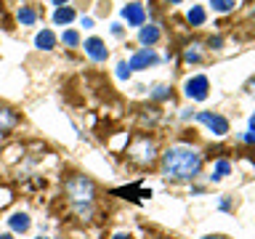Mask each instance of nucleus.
Masks as SVG:
<instances>
[{
	"mask_svg": "<svg viewBox=\"0 0 255 239\" xmlns=\"http://www.w3.org/2000/svg\"><path fill=\"white\" fill-rule=\"evenodd\" d=\"M16 125H19V115L11 107H0V135L11 133Z\"/></svg>",
	"mask_w": 255,
	"mask_h": 239,
	"instance_id": "9",
	"label": "nucleus"
},
{
	"mask_svg": "<svg viewBox=\"0 0 255 239\" xmlns=\"http://www.w3.org/2000/svg\"><path fill=\"white\" fill-rule=\"evenodd\" d=\"M207 91H210V83H207V77H202V75L189 77L186 85H183V93H186L191 101H205L207 99Z\"/></svg>",
	"mask_w": 255,
	"mask_h": 239,
	"instance_id": "5",
	"label": "nucleus"
},
{
	"mask_svg": "<svg viewBox=\"0 0 255 239\" xmlns=\"http://www.w3.org/2000/svg\"><path fill=\"white\" fill-rule=\"evenodd\" d=\"M11 202V189H0V207Z\"/></svg>",
	"mask_w": 255,
	"mask_h": 239,
	"instance_id": "22",
	"label": "nucleus"
},
{
	"mask_svg": "<svg viewBox=\"0 0 255 239\" xmlns=\"http://www.w3.org/2000/svg\"><path fill=\"white\" fill-rule=\"evenodd\" d=\"M67 3H69V0H53V5H59V8H61V5H67Z\"/></svg>",
	"mask_w": 255,
	"mask_h": 239,
	"instance_id": "28",
	"label": "nucleus"
},
{
	"mask_svg": "<svg viewBox=\"0 0 255 239\" xmlns=\"http://www.w3.org/2000/svg\"><path fill=\"white\" fill-rule=\"evenodd\" d=\"M115 239H130V237L128 234H115Z\"/></svg>",
	"mask_w": 255,
	"mask_h": 239,
	"instance_id": "30",
	"label": "nucleus"
},
{
	"mask_svg": "<svg viewBox=\"0 0 255 239\" xmlns=\"http://www.w3.org/2000/svg\"><path fill=\"white\" fill-rule=\"evenodd\" d=\"M189 24H191V27H199V24H205V8L191 5V11H189Z\"/></svg>",
	"mask_w": 255,
	"mask_h": 239,
	"instance_id": "16",
	"label": "nucleus"
},
{
	"mask_svg": "<svg viewBox=\"0 0 255 239\" xmlns=\"http://www.w3.org/2000/svg\"><path fill=\"white\" fill-rule=\"evenodd\" d=\"M80 24H83L85 29H91V27H93V19H91V16H83V19H80Z\"/></svg>",
	"mask_w": 255,
	"mask_h": 239,
	"instance_id": "23",
	"label": "nucleus"
},
{
	"mask_svg": "<svg viewBox=\"0 0 255 239\" xmlns=\"http://www.w3.org/2000/svg\"><path fill=\"white\" fill-rule=\"evenodd\" d=\"M210 5H213V11H218V13H229L231 8H234V0H210Z\"/></svg>",
	"mask_w": 255,
	"mask_h": 239,
	"instance_id": "18",
	"label": "nucleus"
},
{
	"mask_svg": "<svg viewBox=\"0 0 255 239\" xmlns=\"http://www.w3.org/2000/svg\"><path fill=\"white\" fill-rule=\"evenodd\" d=\"M35 45L40 48V51H53V45H56V35L51 29H43V32H37V37H35Z\"/></svg>",
	"mask_w": 255,
	"mask_h": 239,
	"instance_id": "10",
	"label": "nucleus"
},
{
	"mask_svg": "<svg viewBox=\"0 0 255 239\" xmlns=\"http://www.w3.org/2000/svg\"><path fill=\"white\" fill-rule=\"evenodd\" d=\"M37 239H48V237H37Z\"/></svg>",
	"mask_w": 255,
	"mask_h": 239,
	"instance_id": "33",
	"label": "nucleus"
},
{
	"mask_svg": "<svg viewBox=\"0 0 255 239\" xmlns=\"http://www.w3.org/2000/svg\"><path fill=\"white\" fill-rule=\"evenodd\" d=\"M61 40H64V45H69V48H75V45L80 43V35H77V32H75V29H67V32H64V35H61Z\"/></svg>",
	"mask_w": 255,
	"mask_h": 239,
	"instance_id": "19",
	"label": "nucleus"
},
{
	"mask_svg": "<svg viewBox=\"0 0 255 239\" xmlns=\"http://www.w3.org/2000/svg\"><path fill=\"white\" fill-rule=\"evenodd\" d=\"M0 239H13L11 234H0Z\"/></svg>",
	"mask_w": 255,
	"mask_h": 239,
	"instance_id": "31",
	"label": "nucleus"
},
{
	"mask_svg": "<svg viewBox=\"0 0 255 239\" xmlns=\"http://www.w3.org/2000/svg\"><path fill=\"white\" fill-rule=\"evenodd\" d=\"M229 173H231V162H226V159H221V162L215 165V170H213V181H221V178H226Z\"/></svg>",
	"mask_w": 255,
	"mask_h": 239,
	"instance_id": "17",
	"label": "nucleus"
},
{
	"mask_svg": "<svg viewBox=\"0 0 255 239\" xmlns=\"http://www.w3.org/2000/svg\"><path fill=\"white\" fill-rule=\"evenodd\" d=\"M19 21H21V24H27V27H32V24L37 21V13L32 11L29 5H21V8H19Z\"/></svg>",
	"mask_w": 255,
	"mask_h": 239,
	"instance_id": "15",
	"label": "nucleus"
},
{
	"mask_svg": "<svg viewBox=\"0 0 255 239\" xmlns=\"http://www.w3.org/2000/svg\"><path fill=\"white\" fill-rule=\"evenodd\" d=\"M202 167V154L189 146H173L162 154V175L173 181H191Z\"/></svg>",
	"mask_w": 255,
	"mask_h": 239,
	"instance_id": "1",
	"label": "nucleus"
},
{
	"mask_svg": "<svg viewBox=\"0 0 255 239\" xmlns=\"http://www.w3.org/2000/svg\"><path fill=\"white\" fill-rule=\"evenodd\" d=\"M242 141H245V143H255V133H245Z\"/></svg>",
	"mask_w": 255,
	"mask_h": 239,
	"instance_id": "24",
	"label": "nucleus"
},
{
	"mask_svg": "<svg viewBox=\"0 0 255 239\" xmlns=\"http://www.w3.org/2000/svg\"><path fill=\"white\" fill-rule=\"evenodd\" d=\"M8 223H11V229H13V231H27L32 221H29V215H27V213H13L11 218H8Z\"/></svg>",
	"mask_w": 255,
	"mask_h": 239,
	"instance_id": "12",
	"label": "nucleus"
},
{
	"mask_svg": "<svg viewBox=\"0 0 255 239\" xmlns=\"http://www.w3.org/2000/svg\"><path fill=\"white\" fill-rule=\"evenodd\" d=\"M117 77H120V80H128V77H130V67H128L125 61L117 64Z\"/></svg>",
	"mask_w": 255,
	"mask_h": 239,
	"instance_id": "21",
	"label": "nucleus"
},
{
	"mask_svg": "<svg viewBox=\"0 0 255 239\" xmlns=\"http://www.w3.org/2000/svg\"><path fill=\"white\" fill-rule=\"evenodd\" d=\"M123 19L128 21V27H143V21H146V11H143L141 3H128L123 8Z\"/></svg>",
	"mask_w": 255,
	"mask_h": 239,
	"instance_id": "6",
	"label": "nucleus"
},
{
	"mask_svg": "<svg viewBox=\"0 0 255 239\" xmlns=\"http://www.w3.org/2000/svg\"><path fill=\"white\" fill-rule=\"evenodd\" d=\"M167 3H173V5H175V3H181V0H167Z\"/></svg>",
	"mask_w": 255,
	"mask_h": 239,
	"instance_id": "32",
	"label": "nucleus"
},
{
	"mask_svg": "<svg viewBox=\"0 0 255 239\" xmlns=\"http://www.w3.org/2000/svg\"><path fill=\"white\" fill-rule=\"evenodd\" d=\"M85 53L91 56L93 61H107V56H109L107 45H104V40H99V37L85 40Z\"/></svg>",
	"mask_w": 255,
	"mask_h": 239,
	"instance_id": "8",
	"label": "nucleus"
},
{
	"mask_svg": "<svg viewBox=\"0 0 255 239\" xmlns=\"http://www.w3.org/2000/svg\"><path fill=\"white\" fill-rule=\"evenodd\" d=\"M202 239H229V237H223V234H207V237H202Z\"/></svg>",
	"mask_w": 255,
	"mask_h": 239,
	"instance_id": "26",
	"label": "nucleus"
},
{
	"mask_svg": "<svg viewBox=\"0 0 255 239\" xmlns=\"http://www.w3.org/2000/svg\"><path fill=\"white\" fill-rule=\"evenodd\" d=\"M183 61H189V64L202 61V51H199V45H197V43H191L186 51H183Z\"/></svg>",
	"mask_w": 255,
	"mask_h": 239,
	"instance_id": "14",
	"label": "nucleus"
},
{
	"mask_svg": "<svg viewBox=\"0 0 255 239\" xmlns=\"http://www.w3.org/2000/svg\"><path fill=\"white\" fill-rule=\"evenodd\" d=\"M221 43H223L221 37H210V45H213V48H221Z\"/></svg>",
	"mask_w": 255,
	"mask_h": 239,
	"instance_id": "25",
	"label": "nucleus"
},
{
	"mask_svg": "<svg viewBox=\"0 0 255 239\" xmlns=\"http://www.w3.org/2000/svg\"><path fill=\"white\" fill-rule=\"evenodd\" d=\"M167 96H170V88H167V85H157L154 91H151V99H157V101L167 99Z\"/></svg>",
	"mask_w": 255,
	"mask_h": 239,
	"instance_id": "20",
	"label": "nucleus"
},
{
	"mask_svg": "<svg viewBox=\"0 0 255 239\" xmlns=\"http://www.w3.org/2000/svg\"><path fill=\"white\" fill-rule=\"evenodd\" d=\"M247 91H250V93H253V96H255V77H253V80H250V83H247Z\"/></svg>",
	"mask_w": 255,
	"mask_h": 239,
	"instance_id": "27",
	"label": "nucleus"
},
{
	"mask_svg": "<svg viewBox=\"0 0 255 239\" xmlns=\"http://www.w3.org/2000/svg\"><path fill=\"white\" fill-rule=\"evenodd\" d=\"M250 133H255V115L250 117Z\"/></svg>",
	"mask_w": 255,
	"mask_h": 239,
	"instance_id": "29",
	"label": "nucleus"
},
{
	"mask_svg": "<svg viewBox=\"0 0 255 239\" xmlns=\"http://www.w3.org/2000/svg\"><path fill=\"white\" fill-rule=\"evenodd\" d=\"M72 19H75V11L67 5H61V8H56V13H53V21L56 24H69Z\"/></svg>",
	"mask_w": 255,
	"mask_h": 239,
	"instance_id": "13",
	"label": "nucleus"
},
{
	"mask_svg": "<svg viewBox=\"0 0 255 239\" xmlns=\"http://www.w3.org/2000/svg\"><path fill=\"white\" fill-rule=\"evenodd\" d=\"M157 239H162V237H157Z\"/></svg>",
	"mask_w": 255,
	"mask_h": 239,
	"instance_id": "34",
	"label": "nucleus"
},
{
	"mask_svg": "<svg viewBox=\"0 0 255 239\" xmlns=\"http://www.w3.org/2000/svg\"><path fill=\"white\" fill-rule=\"evenodd\" d=\"M157 154H159L157 143H154V138H149V135H135L133 143L128 146V159L138 167H151L157 162Z\"/></svg>",
	"mask_w": 255,
	"mask_h": 239,
	"instance_id": "3",
	"label": "nucleus"
},
{
	"mask_svg": "<svg viewBox=\"0 0 255 239\" xmlns=\"http://www.w3.org/2000/svg\"><path fill=\"white\" fill-rule=\"evenodd\" d=\"M138 40L143 45H154L157 40H159V27H154V24H149V27H141V32H138Z\"/></svg>",
	"mask_w": 255,
	"mask_h": 239,
	"instance_id": "11",
	"label": "nucleus"
},
{
	"mask_svg": "<svg viewBox=\"0 0 255 239\" xmlns=\"http://www.w3.org/2000/svg\"><path fill=\"white\" fill-rule=\"evenodd\" d=\"M64 191H67L69 202L75 207H85V205H93L96 199V183L85 175H69L64 181Z\"/></svg>",
	"mask_w": 255,
	"mask_h": 239,
	"instance_id": "2",
	"label": "nucleus"
},
{
	"mask_svg": "<svg viewBox=\"0 0 255 239\" xmlns=\"http://www.w3.org/2000/svg\"><path fill=\"white\" fill-rule=\"evenodd\" d=\"M194 120L210 127V133H213V135H226V133H229V120H226V117H221L218 112H197Z\"/></svg>",
	"mask_w": 255,
	"mask_h": 239,
	"instance_id": "4",
	"label": "nucleus"
},
{
	"mask_svg": "<svg viewBox=\"0 0 255 239\" xmlns=\"http://www.w3.org/2000/svg\"><path fill=\"white\" fill-rule=\"evenodd\" d=\"M157 61H159V56L151 51V48H143V51H138V53L130 56L128 67H130V69H149L151 64H157Z\"/></svg>",
	"mask_w": 255,
	"mask_h": 239,
	"instance_id": "7",
	"label": "nucleus"
}]
</instances>
